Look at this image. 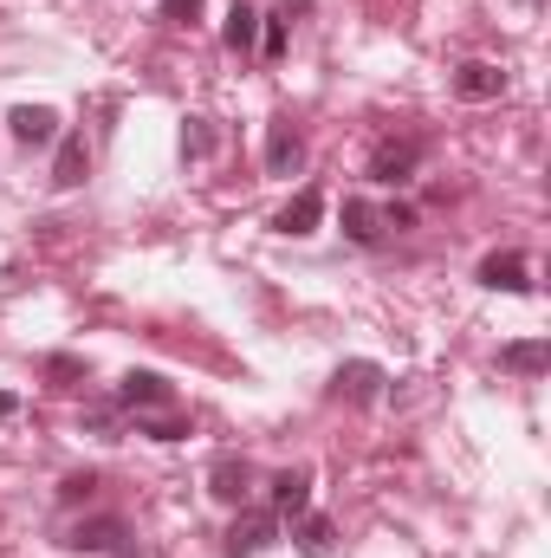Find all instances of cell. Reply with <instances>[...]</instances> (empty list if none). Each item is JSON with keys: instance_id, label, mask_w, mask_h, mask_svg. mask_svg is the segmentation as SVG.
<instances>
[{"instance_id": "obj_1", "label": "cell", "mask_w": 551, "mask_h": 558, "mask_svg": "<svg viewBox=\"0 0 551 558\" xmlns=\"http://www.w3.org/2000/svg\"><path fill=\"white\" fill-rule=\"evenodd\" d=\"M273 539H279V513H273V507H247V513L228 526L221 553H228V558H260Z\"/></svg>"}, {"instance_id": "obj_2", "label": "cell", "mask_w": 551, "mask_h": 558, "mask_svg": "<svg viewBox=\"0 0 551 558\" xmlns=\"http://www.w3.org/2000/svg\"><path fill=\"white\" fill-rule=\"evenodd\" d=\"M415 169H421V143L415 137H383L377 149H370V182H383V189L409 182Z\"/></svg>"}, {"instance_id": "obj_3", "label": "cell", "mask_w": 551, "mask_h": 558, "mask_svg": "<svg viewBox=\"0 0 551 558\" xmlns=\"http://www.w3.org/2000/svg\"><path fill=\"white\" fill-rule=\"evenodd\" d=\"M383 364H370V357H351V364H338V377H331V397H344V403H357V410H370L377 397H383Z\"/></svg>"}, {"instance_id": "obj_4", "label": "cell", "mask_w": 551, "mask_h": 558, "mask_svg": "<svg viewBox=\"0 0 551 558\" xmlns=\"http://www.w3.org/2000/svg\"><path fill=\"white\" fill-rule=\"evenodd\" d=\"M65 546H72V553H118V546H131V526H124L118 513H98V520H78V526L65 533Z\"/></svg>"}, {"instance_id": "obj_5", "label": "cell", "mask_w": 551, "mask_h": 558, "mask_svg": "<svg viewBox=\"0 0 551 558\" xmlns=\"http://www.w3.org/2000/svg\"><path fill=\"white\" fill-rule=\"evenodd\" d=\"M506 92V72L493 65V59H467L461 72H454V98H467V105H493Z\"/></svg>"}, {"instance_id": "obj_6", "label": "cell", "mask_w": 551, "mask_h": 558, "mask_svg": "<svg viewBox=\"0 0 551 558\" xmlns=\"http://www.w3.org/2000/svg\"><path fill=\"white\" fill-rule=\"evenodd\" d=\"M208 494L228 500V507H241V500L254 494V468H247L241 454H215V468H208Z\"/></svg>"}, {"instance_id": "obj_7", "label": "cell", "mask_w": 551, "mask_h": 558, "mask_svg": "<svg viewBox=\"0 0 551 558\" xmlns=\"http://www.w3.org/2000/svg\"><path fill=\"white\" fill-rule=\"evenodd\" d=\"M118 403H124V410H169L175 390H169L162 371H131V377L118 384Z\"/></svg>"}, {"instance_id": "obj_8", "label": "cell", "mask_w": 551, "mask_h": 558, "mask_svg": "<svg viewBox=\"0 0 551 558\" xmlns=\"http://www.w3.org/2000/svg\"><path fill=\"white\" fill-rule=\"evenodd\" d=\"M7 131H13V143H52L59 137V111L52 105H13Z\"/></svg>"}, {"instance_id": "obj_9", "label": "cell", "mask_w": 551, "mask_h": 558, "mask_svg": "<svg viewBox=\"0 0 551 558\" xmlns=\"http://www.w3.org/2000/svg\"><path fill=\"white\" fill-rule=\"evenodd\" d=\"M318 221H325V195H318V189H298V195H292V202L279 208V221H273V228L298 241V234H318Z\"/></svg>"}, {"instance_id": "obj_10", "label": "cell", "mask_w": 551, "mask_h": 558, "mask_svg": "<svg viewBox=\"0 0 551 558\" xmlns=\"http://www.w3.org/2000/svg\"><path fill=\"white\" fill-rule=\"evenodd\" d=\"M480 286H493V292H532L526 254H487V260H480Z\"/></svg>"}, {"instance_id": "obj_11", "label": "cell", "mask_w": 551, "mask_h": 558, "mask_svg": "<svg viewBox=\"0 0 551 558\" xmlns=\"http://www.w3.org/2000/svg\"><path fill=\"white\" fill-rule=\"evenodd\" d=\"M91 169V149H85V131H65L59 137V156H52V189H78Z\"/></svg>"}, {"instance_id": "obj_12", "label": "cell", "mask_w": 551, "mask_h": 558, "mask_svg": "<svg viewBox=\"0 0 551 558\" xmlns=\"http://www.w3.org/2000/svg\"><path fill=\"white\" fill-rule=\"evenodd\" d=\"M344 234H351L357 247H383V234H390V228H383V208L364 202V195H351V202H344Z\"/></svg>"}, {"instance_id": "obj_13", "label": "cell", "mask_w": 551, "mask_h": 558, "mask_svg": "<svg viewBox=\"0 0 551 558\" xmlns=\"http://www.w3.org/2000/svg\"><path fill=\"white\" fill-rule=\"evenodd\" d=\"M298 162H305V143L292 131V118H273V124H267V169H273V175H292Z\"/></svg>"}, {"instance_id": "obj_14", "label": "cell", "mask_w": 551, "mask_h": 558, "mask_svg": "<svg viewBox=\"0 0 551 558\" xmlns=\"http://www.w3.org/2000/svg\"><path fill=\"white\" fill-rule=\"evenodd\" d=\"M305 507H311V474H305V468L273 474V513H279V520H298Z\"/></svg>"}, {"instance_id": "obj_15", "label": "cell", "mask_w": 551, "mask_h": 558, "mask_svg": "<svg viewBox=\"0 0 551 558\" xmlns=\"http://www.w3.org/2000/svg\"><path fill=\"white\" fill-rule=\"evenodd\" d=\"M292 546H298L305 558H325L331 546H338V526H331L325 513H298V520H292Z\"/></svg>"}, {"instance_id": "obj_16", "label": "cell", "mask_w": 551, "mask_h": 558, "mask_svg": "<svg viewBox=\"0 0 551 558\" xmlns=\"http://www.w3.org/2000/svg\"><path fill=\"white\" fill-rule=\"evenodd\" d=\"M546 364H551L546 338H519V344L500 351V371H513V377H546Z\"/></svg>"}, {"instance_id": "obj_17", "label": "cell", "mask_w": 551, "mask_h": 558, "mask_svg": "<svg viewBox=\"0 0 551 558\" xmlns=\"http://www.w3.org/2000/svg\"><path fill=\"white\" fill-rule=\"evenodd\" d=\"M221 39H228V52H254V46H260V13H254L247 0H234V7H228Z\"/></svg>"}, {"instance_id": "obj_18", "label": "cell", "mask_w": 551, "mask_h": 558, "mask_svg": "<svg viewBox=\"0 0 551 558\" xmlns=\"http://www.w3.org/2000/svg\"><path fill=\"white\" fill-rule=\"evenodd\" d=\"M137 435H149V441H182V435H188V416H169V410H137Z\"/></svg>"}, {"instance_id": "obj_19", "label": "cell", "mask_w": 551, "mask_h": 558, "mask_svg": "<svg viewBox=\"0 0 551 558\" xmlns=\"http://www.w3.org/2000/svg\"><path fill=\"white\" fill-rule=\"evenodd\" d=\"M91 494H98V474H91V468L59 481V500H65V507H78V500H91Z\"/></svg>"}, {"instance_id": "obj_20", "label": "cell", "mask_w": 551, "mask_h": 558, "mask_svg": "<svg viewBox=\"0 0 551 558\" xmlns=\"http://www.w3.org/2000/svg\"><path fill=\"white\" fill-rule=\"evenodd\" d=\"M46 377H52V384H78V377H85V364L59 351V357H46Z\"/></svg>"}, {"instance_id": "obj_21", "label": "cell", "mask_w": 551, "mask_h": 558, "mask_svg": "<svg viewBox=\"0 0 551 558\" xmlns=\"http://www.w3.org/2000/svg\"><path fill=\"white\" fill-rule=\"evenodd\" d=\"M260 46H267V59L285 52V20H267V13H260Z\"/></svg>"}, {"instance_id": "obj_22", "label": "cell", "mask_w": 551, "mask_h": 558, "mask_svg": "<svg viewBox=\"0 0 551 558\" xmlns=\"http://www.w3.org/2000/svg\"><path fill=\"white\" fill-rule=\"evenodd\" d=\"M195 13H201V0H162V20H169V26H188Z\"/></svg>"}, {"instance_id": "obj_23", "label": "cell", "mask_w": 551, "mask_h": 558, "mask_svg": "<svg viewBox=\"0 0 551 558\" xmlns=\"http://www.w3.org/2000/svg\"><path fill=\"white\" fill-rule=\"evenodd\" d=\"M105 558H143L137 546H118V553H105Z\"/></svg>"}]
</instances>
